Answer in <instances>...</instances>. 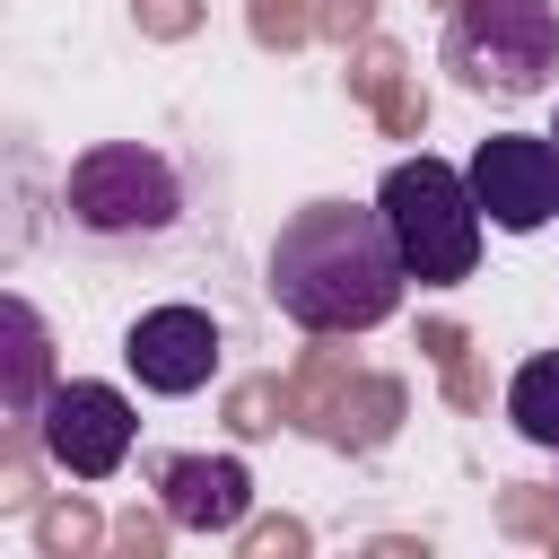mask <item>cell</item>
Wrapping results in <instances>:
<instances>
[{"label":"cell","mask_w":559,"mask_h":559,"mask_svg":"<svg viewBox=\"0 0 559 559\" xmlns=\"http://www.w3.org/2000/svg\"><path fill=\"white\" fill-rule=\"evenodd\" d=\"M341 341H349V332H314V349H306L297 376H288V428H306V437L332 428V402H341L349 376H358V358H349Z\"/></svg>","instance_id":"obj_11"},{"label":"cell","mask_w":559,"mask_h":559,"mask_svg":"<svg viewBox=\"0 0 559 559\" xmlns=\"http://www.w3.org/2000/svg\"><path fill=\"white\" fill-rule=\"evenodd\" d=\"M480 393H489V376H480L472 358H454V367H445V402H454V411H480Z\"/></svg>","instance_id":"obj_25"},{"label":"cell","mask_w":559,"mask_h":559,"mask_svg":"<svg viewBox=\"0 0 559 559\" xmlns=\"http://www.w3.org/2000/svg\"><path fill=\"white\" fill-rule=\"evenodd\" d=\"M376 122H384V140H419V131H428V87H419V79H393V87L376 96Z\"/></svg>","instance_id":"obj_21"},{"label":"cell","mask_w":559,"mask_h":559,"mask_svg":"<svg viewBox=\"0 0 559 559\" xmlns=\"http://www.w3.org/2000/svg\"><path fill=\"white\" fill-rule=\"evenodd\" d=\"M402 245L376 201H306L271 236V306L306 332H376L402 314Z\"/></svg>","instance_id":"obj_1"},{"label":"cell","mask_w":559,"mask_h":559,"mask_svg":"<svg viewBox=\"0 0 559 559\" xmlns=\"http://www.w3.org/2000/svg\"><path fill=\"white\" fill-rule=\"evenodd\" d=\"M122 358L148 393H201L218 376V323L201 306H148L131 332H122Z\"/></svg>","instance_id":"obj_7"},{"label":"cell","mask_w":559,"mask_h":559,"mask_svg":"<svg viewBox=\"0 0 559 559\" xmlns=\"http://www.w3.org/2000/svg\"><path fill=\"white\" fill-rule=\"evenodd\" d=\"M236 542H245V559H306V550H314V533H306L297 515H253Z\"/></svg>","instance_id":"obj_20"},{"label":"cell","mask_w":559,"mask_h":559,"mask_svg":"<svg viewBox=\"0 0 559 559\" xmlns=\"http://www.w3.org/2000/svg\"><path fill=\"white\" fill-rule=\"evenodd\" d=\"M507 419H515L524 445H550V454H559V349H542V358L515 367V384H507Z\"/></svg>","instance_id":"obj_12"},{"label":"cell","mask_w":559,"mask_h":559,"mask_svg":"<svg viewBox=\"0 0 559 559\" xmlns=\"http://www.w3.org/2000/svg\"><path fill=\"white\" fill-rule=\"evenodd\" d=\"M419 349H428L437 367H454V358H472V332H463V323H445V314H428V323H419Z\"/></svg>","instance_id":"obj_24"},{"label":"cell","mask_w":559,"mask_h":559,"mask_svg":"<svg viewBox=\"0 0 559 559\" xmlns=\"http://www.w3.org/2000/svg\"><path fill=\"white\" fill-rule=\"evenodd\" d=\"M341 79H349V96H358V105H376V96H384L393 79H411V52H402L393 35H358V44H349V70H341Z\"/></svg>","instance_id":"obj_15"},{"label":"cell","mask_w":559,"mask_h":559,"mask_svg":"<svg viewBox=\"0 0 559 559\" xmlns=\"http://www.w3.org/2000/svg\"><path fill=\"white\" fill-rule=\"evenodd\" d=\"M314 35H332V44L349 52L358 35H376V0H323V9H314Z\"/></svg>","instance_id":"obj_23"},{"label":"cell","mask_w":559,"mask_h":559,"mask_svg":"<svg viewBox=\"0 0 559 559\" xmlns=\"http://www.w3.org/2000/svg\"><path fill=\"white\" fill-rule=\"evenodd\" d=\"M445 9H454V0H445Z\"/></svg>","instance_id":"obj_27"},{"label":"cell","mask_w":559,"mask_h":559,"mask_svg":"<svg viewBox=\"0 0 559 559\" xmlns=\"http://www.w3.org/2000/svg\"><path fill=\"white\" fill-rule=\"evenodd\" d=\"M498 533H515V542H542V550H559V489H533V480L498 489Z\"/></svg>","instance_id":"obj_14"},{"label":"cell","mask_w":559,"mask_h":559,"mask_svg":"<svg viewBox=\"0 0 559 559\" xmlns=\"http://www.w3.org/2000/svg\"><path fill=\"white\" fill-rule=\"evenodd\" d=\"M0 323H9V367H0V419H26V428H35V411L52 402V332H44V314H35L26 297H9V306H0Z\"/></svg>","instance_id":"obj_10"},{"label":"cell","mask_w":559,"mask_h":559,"mask_svg":"<svg viewBox=\"0 0 559 559\" xmlns=\"http://www.w3.org/2000/svg\"><path fill=\"white\" fill-rule=\"evenodd\" d=\"M166 533H175V515H166V507H157V515H140V507H131V515H114V550H122V559H157V550H166Z\"/></svg>","instance_id":"obj_22"},{"label":"cell","mask_w":559,"mask_h":559,"mask_svg":"<svg viewBox=\"0 0 559 559\" xmlns=\"http://www.w3.org/2000/svg\"><path fill=\"white\" fill-rule=\"evenodd\" d=\"M314 9H323V0H245V35H253L262 52H297V44L314 35Z\"/></svg>","instance_id":"obj_17"},{"label":"cell","mask_w":559,"mask_h":559,"mask_svg":"<svg viewBox=\"0 0 559 559\" xmlns=\"http://www.w3.org/2000/svg\"><path fill=\"white\" fill-rule=\"evenodd\" d=\"M402 419H411V384H402V376H384V367H358V376H349V393L332 402L323 445H341V454H376V445H393V437H402Z\"/></svg>","instance_id":"obj_9"},{"label":"cell","mask_w":559,"mask_h":559,"mask_svg":"<svg viewBox=\"0 0 559 559\" xmlns=\"http://www.w3.org/2000/svg\"><path fill=\"white\" fill-rule=\"evenodd\" d=\"M472 201L507 236L550 227L559 218V148H550V131H489L472 148Z\"/></svg>","instance_id":"obj_6"},{"label":"cell","mask_w":559,"mask_h":559,"mask_svg":"<svg viewBox=\"0 0 559 559\" xmlns=\"http://www.w3.org/2000/svg\"><path fill=\"white\" fill-rule=\"evenodd\" d=\"M550 140H559V122H550Z\"/></svg>","instance_id":"obj_26"},{"label":"cell","mask_w":559,"mask_h":559,"mask_svg":"<svg viewBox=\"0 0 559 559\" xmlns=\"http://www.w3.org/2000/svg\"><path fill=\"white\" fill-rule=\"evenodd\" d=\"M288 419V376H245V384H227V428L236 437H271Z\"/></svg>","instance_id":"obj_16"},{"label":"cell","mask_w":559,"mask_h":559,"mask_svg":"<svg viewBox=\"0 0 559 559\" xmlns=\"http://www.w3.org/2000/svg\"><path fill=\"white\" fill-rule=\"evenodd\" d=\"M201 17H210V0H131V26L148 44H183V35H201Z\"/></svg>","instance_id":"obj_19"},{"label":"cell","mask_w":559,"mask_h":559,"mask_svg":"<svg viewBox=\"0 0 559 559\" xmlns=\"http://www.w3.org/2000/svg\"><path fill=\"white\" fill-rule=\"evenodd\" d=\"M26 419H9V437H0V515H26V507H44V489H35V463H26Z\"/></svg>","instance_id":"obj_18"},{"label":"cell","mask_w":559,"mask_h":559,"mask_svg":"<svg viewBox=\"0 0 559 559\" xmlns=\"http://www.w3.org/2000/svg\"><path fill=\"white\" fill-rule=\"evenodd\" d=\"M376 210L402 245V271L419 288H454L472 280L480 262V201H472V175H454L445 157H402L384 183H376Z\"/></svg>","instance_id":"obj_2"},{"label":"cell","mask_w":559,"mask_h":559,"mask_svg":"<svg viewBox=\"0 0 559 559\" xmlns=\"http://www.w3.org/2000/svg\"><path fill=\"white\" fill-rule=\"evenodd\" d=\"M61 201H70V218H79L87 236H105V245H122V236H166V227L183 218V175H175L157 148H140V140H105V148H87V157L70 166Z\"/></svg>","instance_id":"obj_4"},{"label":"cell","mask_w":559,"mask_h":559,"mask_svg":"<svg viewBox=\"0 0 559 559\" xmlns=\"http://www.w3.org/2000/svg\"><path fill=\"white\" fill-rule=\"evenodd\" d=\"M105 542H114V524H105L79 489L35 507V550H44V559H87V550H105Z\"/></svg>","instance_id":"obj_13"},{"label":"cell","mask_w":559,"mask_h":559,"mask_svg":"<svg viewBox=\"0 0 559 559\" xmlns=\"http://www.w3.org/2000/svg\"><path fill=\"white\" fill-rule=\"evenodd\" d=\"M131 437H140L131 402H122L114 384H96V376L52 384V402L35 411V445H44V463L70 472V480H105V472H122Z\"/></svg>","instance_id":"obj_5"},{"label":"cell","mask_w":559,"mask_h":559,"mask_svg":"<svg viewBox=\"0 0 559 559\" xmlns=\"http://www.w3.org/2000/svg\"><path fill=\"white\" fill-rule=\"evenodd\" d=\"M157 507L175 515V533H245L253 472L236 454H166L157 463Z\"/></svg>","instance_id":"obj_8"},{"label":"cell","mask_w":559,"mask_h":559,"mask_svg":"<svg viewBox=\"0 0 559 559\" xmlns=\"http://www.w3.org/2000/svg\"><path fill=\"white\" fill-rule=\"evenodd\" d=\"M445 70L472 96H542L559 70V0H454Z\"/></svg>","instance_id":"obj_3"}]
</instances>
